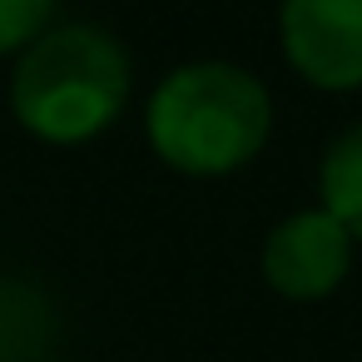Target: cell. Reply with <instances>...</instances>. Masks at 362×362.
<instances>
[{"label":"cell","instance_id":"cell-1","mask_svg":"<svg viewBox=\"0 0 362 362\" xmlns=\"http://www.w3.org/2000/svg\"><path fill=\"white\" fill-rule=\"evenodd\" d=\"M144 129L169 169L214 179L258 159L273 129V100L243 65L194 60L159 80L144 110Z\"/></svg>","mask_w":362,"mask_h":362},{"label":"cell","instance_id":"cell-2","mask_svg":"<svg viewBox=\"0 0 362 362\" xmlns=\"http://www.w3.org/2000/svg\"><path fill=\"white\" fill-rule=\"evenodd\" d=\"M129 100V55L100 25H55L25 45L11 75L16 119L45 144L105 134Z\"/></svg>","mask_w":362,"mask_h":362},{"label":"cell","instance_id":"cell-3","mask_svg":"<svg viewBox=\"0 0 362 362\" xmlns=\"http://www.w3.org/2000/svg\"><path fill=\"white\" fill-rule=\"evenodd\" d=\"M278 40L317 90H362V0H283Z\"/></svg>","mask_w":362,"mask_h":362},{"label":"cell","instance_id":"cell-4","mask_svg":"<svg viewBox=\"0 0 362 362\" xmlns=\"http://www.w3.org/2000/svg\"><path fill=\"white\" fill-rule=\"evenodd\" d=\"M352 268V233L327 209H303L263 238V278L293 303L327 298Z\"/></svg>","mask_w":362,"mask_h":362},{"label":"cell","instance_id":"cell-5","mask_svg":"<svg viewBox=\"0 0 362 362\" xmlns=\"http://www.w3.org/2000/svg\"><path fill=\"white\" fill-rule=\"evenodd\" d=\"M317 194H322V209H327L352 238H362V124L342 129V134L322 149Z\"/></svg>","mask_w":362,"mask_h":362},{"label":"cell","instance_id":"cell-6","mask_svg":"<svg viewBox=\"0 0 362 362\" xmlns=\"http://www.w3.org/2000/svg\"><path fill=\"white\" fill-rule=\"evenodd\" d=\"M55 0H0V55L25 50L50 30Z\"/></svg>","mask_w":362,"mask_h":362}]
</instances>
